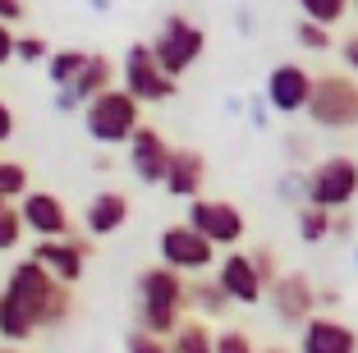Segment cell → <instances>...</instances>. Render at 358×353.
<instances>
[{
    "mask_svg": "<svg viewBox=\"0 0 358 353\" xmlns=\"http://www.w3.org/2000/svg\"><path fill=\"white\" fill-rule=\"evenodd\" d=\"M257 353H289V349H280V344H271V349H257Z\"/></svg>",
    "mask_w": 358,
    "mask_h": 353,
    "instance_id": "44",
    "label": "cell"
},
{
    "mask_svg": "<svg viewBox=\"0 0 358 353\" xmlns=\"http://www.w3.org/2000/svg\"><path fill=\"white\" fill-rule=\"evenodd\" d=\"M294 42L303 46V51H313V55H327V51H336V28H322V23H313V19H299L294 23Z\"/></svg>",
    "mask_w": 358,
    "mask_h": 353,
    "instance_id": "26",
    "label": "cell"
},
{
    "mask_svg": "<svg viewBox=\"0 0 358 353\" xmlns=\"http://www.w3.org/2000/svg\"><path fill=\"white\" fill-rule=\"evenodd\" d=\"M266 303H271L275 322H280L285 331H303L317 317V284L308 280L303 271H285L280 280L266 289Z\"/></svg>",
    "mask_w": 358,
    "mask_h": 353,
    "instance_id": "10",
    "label": "cell"
},
{
    "mask_svg": "<svg viewBox=\"0 0 358 353\" xmlns=\"http://www.w3.org/2000/svg\"><path fill=\"white\" fill-rule=\"evenodd\" d=\"M170 152L175 147L157 134L152 124H138V134L124 143V156H129V170L143 188H161L166 184V166H170Z\"/></svg>",
    "mask_w": 358,
    "mask_h": 353,
    "instance_id": "13",
    "label": "cell"
},
{
    "mask_svg": "<svg viewBox=\"0 0 358 353\" xmlns=\"http://www.w3.org/2000/svg\"><path fill=\"white\" fill-rule=\"evenodd\" d=\"M202 51H207V32H202L189 14L175 10V14H166V19H161L157 37H152V55H157V64L170 73V78H175V83L202 60Z\"/></svg>",
    "mask_w": 358,
    "mask_h": 353,
    "instance_id": "4",
    "label": "cell"
},
{
    "mask_svg": "<svg viewBox=\"0 0 358 353\" xmlns=\"http://www.w3.org/2000/svg\"><path fill=\"white\" fill-rule=\"evenodd\" d=\"M124 353H170L166 349V340H157V335H148V331H129L124 335Z\"/></svg>",
    "mask_w": 358,
    "mask_h": 353,
    "instance_id": "33",
    "label": "cell"
},
{
    "mask_svg": "<svg viewBox=\"0 0 358 353\" xmlns=\"http://www.w3.org/2000/svg\"><path fill=\"white\" fill-rule=\"evenodd\" d=\"M262 96H266V106H271V115H280V120L303 115L308 96H313V69H303L299 60L275 64V69L266 73V83H262Z\"/></svg>",
    "mask_w": 358,
    "mask_h": 353,
    "instance_id": "11",
    "label": "cell"
},
{
    "mask_svg": "<svg viewBox=\"0 0 358 353\" xmlns=\"http://www.w3.org/2000/svg\"><path fill=\"white\" fill-rule=\"evenodd\" d=\"M331 225H336V211H322V207H313V202L294 207V229H299V239L313 243V248L331 239Z\"/></svg>",
    "mask_w": 358,
    "mask_h": 353,
    "instance_id": "23",
    "label": "cell"
},
{
    "mask_svg": "<svg viewBox=\"0 0 358 353\" xmlns=\"http://www.w3.org/2000/svg\"><path fill=\"white\" fill-rule=\"evenodd\" d=\"M87 51H78V46H60V51H51V60H46V78H51V87H69L78 78V69H83Z\"/></svg>",
    "mask_w": 358,
    "mask_h": 353,
    "instance_id": "24",
    "label": "cell"
},
{
    "mask_svg": "<svg viewBox=\"0 0 358 353\" xmlns=\"http://www.w3.org/2000/svg\"><path fill=\"white\" fill-rule=\"evenodd\" d=\"M10 138H14V110H10V101L0 96V147L10 143Z\"/></svg>",
    "mask_w": 358,
    "mask_h": 353,
    "instance_id": "41",
    "label": "cell"
},
{
    "mask_svg": "<svg viewBox=\"0 0 358 353\" xmlns=\"http://www.w3.org/2000/svg\"><path fill=\"white\" fill-rule=\"evenodd\" d=\"M55 46L46 42V37H37V32H23V37H14V60L19 64H46L51 60Z\"/></svg>",
    "mask_w": 358,
    "mask_h": 353,
    "instance_id": "29",
    "label": "cell"
},
{
    "mask_svg": "<svg viewBox=\"0 0 358 353\" xmlns=\"http://www.w3.org/2000/svg\"><path fill=\"white\" fill-rule=\"evenodd\" d=\"M134 289H138V308H157V312H189V280L179 275V271H170V266H148V271H138V280H134Z\"/></svg>",
    "mask_w": 358,
    "mask_h": 353,
    "instance_id": "14",
    "label": "cell"
},
{
    "mask_svg": "<svg viewBox=\"0 0 358 353\" xmlns=\"http://www.w3.org/2000/svg\"><path fill=\"white\" fill-rule=\"evenodd\" d=\"M294 5L303 10V19L322 23V28H336L354 14V0H294Z\"/></svg>",
    "mask_w": 358,
    "mask_h": 353,
    "instance_id": "25",
    "label": "cell"
},
{
    "mask_svg": "<svg viewBox=\"0 0 358 353\" xmlns=\"http://www.w3.org/2000/svg\"><path fill=\"white\" fill-rule=\"evenodd\" d=\"M170 353H216V331H211L202 317H184L179 331L166 340Z\"/></svg>",
    "mask_w": 358,
    "mask_h": 353,
    "instance_id": "22",
    "label": "cell"
},
{
    "mask_svg": "<svg viewBox=\"0 0 358 353\" xmlns=\"http://www.w3.org/2000/svg\"><path fill=\"white\" fill-rule=\"evenodd\" d=\"M184 225H193L202 239H211L221 252L239 248L243 234H248V216L230 198H193L189 211H184Z\"/></svg>",
    "mask_w": 358,
    "mask_h": 353,
    "instance_id": "8",
    "label": "cell"
},
{
    "mask_svg": "<svg viewBox=\"0 0 358 353\" xmlns=\"http://www.w3.org/2000/svg\"><path fill=\"white\" fill-rule=\"evenodd\" d=\"M336 55H340V64H345V73H354V78H358V28L345 32V37L336 42Z\"/></svg>",
    "mask_w": 358,
    "mask_h": 353,
    "instance_id": "34",
    "label": "cell"
},
{
    "mask_svg": "<svg viewBox=\"0 0 358 353\" xmlns=\"http://www.w3.org/2000/svg\"><path fill=\"white\" fill-rule=\"evenodd\" d=\"M19 216H23V229H28L32 239H69V234H74L69 207H64L55 193H46V188H28V193H23Z\"/></svg>",
    "mask_w": 358,
    "mask_h": 353,
    "instance_id": "12",
    "label": "cell"
},
{
    "mask_svg": "<svg viewBox=\"0 0 358 353\" xmlns=\"http://www.w3.org/2000/svg\"><path fill=\"white\" fill-rule=\"evenodd\" d=\"M248 257H253V271H257V280H262V289H271V284L285 275L275 248H266V243H253V248H248Z\"/></svg>",
    "mask_w": 358,
    "mask_h": 353,
    "instance_id": "30",
    "label": "cell"
},
{
    "mask_svg": "<svg viewBox=\"0 0 358 353\" xmlns=\"http://www.w3.org/2000/svg\"><path fill=\"white\" fill-rule=\"evenodd\" d=\"M354 266H358V243H354Z\"/></svg>",
    "mask_w": 358,
    "mask_h": 353,
    "instance_id": "46",
    "label": "cell"
},
{
    "mask_svg": "<svg viewBox=\"0 0 358 353\" xmlns=\"http://www.w3.org/2000/svg\"><path fill=\"white\" fill-rule=\"evenodd\" d=\"M5 294L28 308V317L37 322V331H60V326L74 317V289L60 284L42 261H32V257H23V261L10 266Z\"/></svg>",
    "mask_w": 358,
    "mask_h": 353,
    "instance_id": "1",
    "label": "cell"
},
{
    "mask_svg": "<svg viewBox=\"0 0 358 353\" xmlns=\"http://www.w3.org/2000/svg\"><path fill=\"white\" fill-rule=\"evenodd\" d=\"M189 308L198 312L202 322H211V317H225V312L234 308L230 298H225V289L216 284V275H189Z\"/></svg>",
    "mask_w": 358,
    "mask_h": 353,
    "instance_id": "20",
    "label": "cell"
},
{
    "mask_svg": "<svg viewBox=\"0 0 358 353\" xmlns=\"http://www.w3.org/2000/svg\"><path fill=\"white\" fill-rule=\"evenodd\" d=\"M138 124H143V106L120 83L106 87L101 96H92V101L83 106V129L96 147H124L129 138L138 134Z\"/></svg>",
    "mask_w": 358,
    "mask_h": 353,
    "instance_id": "3",
    "label": "cell"
},
{
    "mask_svg": "<svg viewBox=\"0 0 358 353\" xmlns=\"http://www.w3.org/2000/svg\"><path fill=\"white\" fill-rule=\"evenodd\" d=\"M129 211L134 207H129V198L120 188H101L83 207V234L87 239H110V234H120L129 225Z\"/></svg>",
    "mask_w": 358,
    "mask_h": 353,
    "instance_id": "18",
    "label": "cell"
},
{
    "mask_svg": "<svg viewBox=\"0 0 358 353\" xmlns=\"http://www.w3.org/2000/svg\"><path fill=\"white\" fill-rule=\"evenodd\" d=\"M32 335H37V322L28 317V308L0 289V344H14V349H19L23 340H32Z\"/></svg>",
    "mask_w": 358,
    "mask_h": 353,
    "instance_id": "21",
    "label": "cell"
},
{
    "mask_svg": "<svg viewBox=\"0 0 358 353\" xmlns=\"http://www.w3.org/2000/svg\"><path fill=\"white\" fill-rule=\"evenodd\" d=\"M0 207H5V198H0Z\"/></svg>",
    "mask_w": 358,
    "mask_h": 353,
    "instance_id": "48",
    "label": "cell"
},
{
    "mask_svg": "<svg viewBox=\"0 0 358 353\" xmlns=\"http://www.w3.org/2000/svg\"><path fill=\"white\" fill-rule=\"evenodd\" d=\"M234 28H239L243 37H248V32H253V14H248V10H239V14H234Z\"/></svg>",
    "mask_w": 358,
    "mask_h": 353,
    "instance_id": "42",
    "label": "cell"
},
{
    "mask_svg": "<svg viewBox=\"0 0 358 353\" xmlns=\"http://www.w3.org/2000/svg\"><path fill=\"white\" fill-rule=\"evenodd\" d=\"M23 216H19V202H5L0 207V252H14L23 243Z\"/></svg>",
    "mask_w": 358,
    "mask_h": 353,
    "instance_id": "28",
    "label": "cell"
},
{
    "mask_svg": "<svg viewBox=\"0 0 358 353\" xmlns=\"http://www.w3.org/2000/svg\"><path fill=\"white\" fill-rule=\"evenodd\" d=\"M354 234H358V216H354V211H336L331 239H336V243H354Z\"/></svg>",
    "mask_w": 358,
    "mask_h": 353,
    "instance_id": "35",
    "label": "cell"
},
{
    "mask_svg": "<svg viewBox=\"0 0 358 353\" xmlns=\"http://www.w3.org/2000/svg\"><path fill=\"white\" fill-rule=\"evenodd\" d=\"M294 353H358V331L331 312H317L313 322L299 331V349Z\"/></svg>",
    "mask_w": 358,
    "mask_h": 353,
    "instance_id": "16",
    "label": "cell"
},
{
    "mask_svg": "<svg viewBox=\"0 0 358 353\" xmlns=\"http://www.w3.org/2000/svg\"><path fill=\"white\" fill-rule=\"evenodd\" d=\"M120 87L138 106H166L179 96V83L157 64V55H152V42H129L124 60H120Z\"/></svg>",
    "mask_w": 358,
    "mask_h": 353,
    "instance_id": "5",
    "label": "cell"
},
{
    "mask_svg": "<svg viewBox=\"0 0 358 353\" xmlns=\"http://www.w3.org/2000/svg\"><path fill=\"white\" fill-rule=\"evenodd\" d=\"M161 188H166L170 198H179V202L202 198V188H207V156H202L198 147H175Z\"/></svg>",
    "mask_w": 358,
    "mask_h": 353,
    "instance_id": "17",
    "label": "cell"
},
{
    "mask_svg": "<svg viewBox=\"0 0 358 353\" xmlns=\"http://www.w3.org/2000/svg\"><path fill=\"white\" fill-rule=\"evenodd\" d=\"M32 188V179H28V166L23 161H5L0 156V198L5 202H23V193Z\"/></svg>",
    "mask_w": 358,
    "mask_h": 353,
    "instance_id": "27",
    "label": "cell"
},
{
    "mask_svg": "<svg viewBox=\"0 0 358 353\" xmlns=\"http://www.w3.org/2000/svg\"><path fill=\"white\" fill-rule=\"evenodd\" d=\"M340 303H345L340 284H322V289H317V312H336Z\"/></svg>",
    "mask_w": 358,
    "mask_h": 353,
    "instance_id": "39",
    "label": "cell"
},
{
    "mask_svg": "<svg viewBox=\"0 0 358 353\" xmlns=\"http://www.w3.org/2000/svg\"><path fill=\"white\" fill-rule=\"evenodd\" d=\"M216 353H257V349H253V335L248 331L225 326V331H216Z\"/></svg>",
    "mask_w": 358,
    "mask_h": 353,
    "instance_id": "32",
    "label": "cell"
},
{
    "mask_svg": "<svg viewBox=\"0 0 358 353\" xmlns=\"http://www.w3.org/2000/svg\"><path fill=\"white\" fill-rule=\"evenodd\" d=\"M87 5H92V14H110V5H115V0H87Z\"/></svg>",
    "mask_w": 358,
    "mask_h": 353,
    "instance_id": "43",
    "label": "cell"
},
{
    "mask_svg": "<svg viewBox=\"0 0 358 353\" xmlns=\"http://www.w3.org/2000/svg\"><path fill=\"white\" fill-rule=\"evenodd\" d=\"M28 19V5H23V0H0V23H5V28H14V23H23Z\"/></svg>",
    "mask_w": 358,
    "mask_h": 353,
    "instance_id": "38",
    "label": "cell"
},
{
    "mask_svg": "<svg viewBox=\"0 0 358 353\" xmlns=\"http://www.w3.org/2000/svg\"><path fill=\"white\" fill-rule=\"evenodd\" d=\"M106 87H115V64H110V55L106 51H87V60H83V69H78V78L64 92L74 96V106H78V115H83V106L92 101V96H101ZM60 92V87H55Z\"/></svg>",
    "mask_w": 358,
    "mask_h": 353,
    "instance_id": "19",
    "label": "cell"
},
{
    "mask_svg": "<svg viewBox=\"0 0 358 353\" xmlns=\"http://www.w3.org/2000/svg\"><path fill=\"white\" fill-rule=\"evenodd\" d=\"M157 252H161V266H170V271H179V275H184V280H189V275H207L211 266H216V243L211 239H202L198 229L193 225H184V220H175V225H166L157 234Z\"/></svg>",
    "mask_w": 358,
    "mask_h": 353,
    "instance_id": "7",
    "label": "cell"
},
{
    "mask_svg": "<svg viewBox=\"0 0 358 353\" xmlns=\"http://www.w3.org/2000/svg\"><path fill=\"white\" fill-rule=\"evenodd\" d=\"M308 120L327 134H349L358 129V78L345 69L313 73V96H308Z\"/></svg>",
    "mask_w": 358,
    "mask_h": 353,
    "instance_id": "2",
    "label": "cell"
},
{
    "mask_svg": "<svg viewBox=\"0 0 358 353\" xmlns=\"http://www.w3.org/2000/svg\"><path fill=\"white\" fill-rule=\"evenodd\" d=\"M275 198L289 202V207H303L308 202V170H285L275 179Z\"/></svg>",
    "mask_w": 358,
    "mask_h": 353,
    "instance_id": "31",
    "label": "cell"
},
{
    "mask_svg": "<svg viewBox=\"0 0 358 353\" xmlns=\"http://www.w3.org/2000/svg\"><path fill=\"white\" fill-rule=\"evenodd\" d=\"M308 202L322 211H349L358 202V161L354 156H322L308 166Z\"/></svg>",
    "mask_w": 358,
    "mask_h": 353,
    "instance_id": "6",
    "label": "cell"
},
{
    "mask_svg": "<svg viewBox=\"0 0 358 353\" xmlns=\"http://www.w3.org/2000/svg\"><path fill=\"white\" fill-rule=\"evenodd\" d=\"M92 252H96V239H87L83 229H74L69 239H37V243H32V261H42L55 280L69 284V289L87 275Z\"/></svg>",
    "mask_w": 358,
    "mask_h": 353,
    "instance_id": "9",
    "label": "cell"
},
{
    "mask_svg": "<svg viewBox=\"0 0 358 353\" xmlns=\"http://www.w3.org/2000/svg\"><path fill=\"white\" fill-rule=\"evenodd\" d=\"M0 353H19V349H14V344H0Z\"/></svg>",
    "mask_w": 358,
    "mask_h": 353,
    "instance_id": "45",
    "label": "cell"
},
{
    "mask_svg": "<svg viewBox=\"0 0 358 353\" xmlns=\"http://www.w3.org/2000/svg\"><path fill=\"white\" fill-rule=\"evenodd\" d=\"M354 14H358V0H354Z\"/></svg>",
    "mask_w": 358,
    "mask_h": 353,
    "instance_id": "47",
    "label": "cell"
},
{
    "mask_svg": "<svg viewBox=\"0 0 358 353\" xmlns=\"http://www.w3.org/2000/svg\"><path fill=\"white\" fill-rule=\"evenodd\" d=\"M14 37H19V32L0 23V69H5V64H14Z\"/></svg>",
    "mask_w": 358,
    "mask_h": 353,
    "instance_id": "40",
    "label": "cell"
},
{
    "mask_svg": "<svg viewBox=\"0 0 358 353\" xmlns=\"http://www.w3.org/2000/svg\"><path fill=\"white\" fill-rule=\"evenodd\" d=\"M308 152H313V143H308V138H299V134L285 138V156H289V166H303Z\"/></svg>",
    "mask_w": 358,
    "mask_h": 353,
    "instance_id": "37",
    "label": "cell"
},
{
    "mask_svg": "<svg viewBox=\"0 0 358 353\" xmlns=\"http://www.w3.org/2000/svg\"><path fill=\"white\" fill-rule=\"evenodd\" d=\"M211 275H216V284L225 289V298H230L234 308H257V303H266V289H262V280H257L248 248H230L216 261Z\"/></svg>",
    "mask_w": 358,
    "mask_h": 353,
    "instance_id": "15",
    "label": "cell"
},
{
    "mask_svg": "<svg viewBox=\"0 0 358 353\" xmlns=\"http://www.w3.org/2000/svg\"><path fill=\"white\" fill-rule=\"evenodd\" d=\"M248 124L253 129H271V106H266V96H248Z\"/></svg>",
    "mask_w": 358,
    "mask_h": 353,
    "instance_id": "36",
    "label": "cell"
},
{
    "mask_svg": "<svg viewBox=\"0 0 358 353\" xmlns=\"http://www.w3.org/2000/svg\"><path fill=\"white\" fill-rule=\"evenodd\" d=\"M354 161H358V156H354Z\"/></svg>",
    "mask_w": 358,
    "mask_h": 353,
    "instance_id": "49",
    "label": "cell"
}]
</instances>
